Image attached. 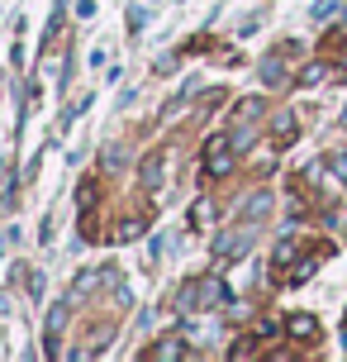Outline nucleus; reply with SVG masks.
<instances>
[{
	"mask_svg": "<svg viewBox=\"0 0 347 362\" xmlns=\"http://www.w3.org/2000/svg\"><path fill=\"white\" fill-rule=\"evenodd\" d=\"M224 300H229V286H224L219 276H195V281L181 291L185 310H214V305H224Z\"/></svg>",
	"mask_w": 347,
	"mask_h": 362,
	"instance_id": "obj_1",
	"label": "nucleus"
},
{
	"mask_svg": "<svg viewBox=\"0 0 347 362\" xmlns=\"http://www.w3.org/2000/svg\"><path fill=\"white\" fill-rule=\"evenodd\" d=\"M248 243H252V224H238L229 238H219V262H238L248 253Z\"/></svg>",
	"mask_w": 347,
	"mask_h": 362,
	"instance_id": "obj_2",
	"label": "nucleus"
},
{
	"mask_svg": "<svg viewBox=\"0 0 347 362\" xmlns=\"http://www.w3.org/2000/svg\"><path fill=\"white\" fill-rule=\"evenodd\" d=\"M229 163H233V158H229V144H224V139H214V144L205 148V177H224Z\"/></svg>",
	"mask_w": 347,
	"mask_h": 362,
	"instance_id": "obj_3",
	"label": "nucleus"
},
{
	"mask_svg": "<svg viewBox=\"0 0 347 362\" xmlns=\"http://www.w3.org/2000/svg\"><path fill=\"white\" fill-rule=\"evenodd\" d=\"M62 325H67V300H57L53 315H48V353L57 358V339H62Z\"/></svg>",
	"mask_w": 347,
	"mask_h": 362,
	"instance_id": "obj_4",
	"label": "nucleus"
},
{
	"mask_svg": "<svg viewBox=\"0 0 347 362\" xmlns=\"http://www.w3.org/2000/svg\"><path fill=\"white\" fill-rule=\"evenodd\" d=\"M286 329H291L295 339H314V334H319V320H314V315H295Z\"/></svg>",
	"mask_w": 347,
	"mask_h": 362,
	"instance_id": "obj_5",
	"label": "nucleus"
},
{
	"mask_svg": "<svg viewBox=\"0 0 347 362\" xmlns=\"http://www.w3.org/2000/svg\"><path fill=\"white\" fill-rule=\"evenodd\" d=\"M143 181L157 191V181H162V158H152V163H143Z\"/></svg>",
	"mask_w": 347,
	"mask_h": 362,
	"instance_id": "obj_6",
	"label": "nucleus"
},
{
	"mask_svg": "<svg viewBox=\"0 0 347 362\" xmlns=\"http://www.w3.org/2000/svg\"><path fill=\"white\" fill-rule=\"evenodd\" d=\"M185 353V344H157L152 348V358H181Z\"/></svg>",
	"mask_w": 347,
	"mask_h": 362,
	"instance_id": "obj_7",
	"label": "nucleus"
},
{
	"mask_svg": "<svg viewBox=\"0 0 347 362\" xmlns=\"http://www.w3.org/2000/svg\"><path fill=\"white\" fill-rule=\"evenodd\" d=\"M295 134V115H281V119H276V139H291Z\"/></svg>",
	"mask_w": 347,
	"mask_h": 362,
	"instance_id": "obj_8",
	"label": "nucleus"
},
{
	"mask_svg": "<svg viewBox=\"0 0 347 362\" xmlns=\"http://www.w3.org/2000/svg\"><path fill=\"white\" fill-rule=\"evenodd\" d=\"M329 76V67L324 62H314V67H305V86H314V81H324Z\"/></svg>",
	"mask_w": 347,
	"mask_h": 362,
	"instance_id": "obj_9",
	"label": "nucleus"
},
{
	"mask_svg": "<svg viewBox=\"0 0 347 362\" xmlns=\"http://www.w3.org/2000/svg\"><path fill=\"white\" fill-rule=\"evenodd\" d=\"M343 124H347V115H343Z\"/></svg>",
	"mask_w": 347,
	"mask_h": 362,
	"instance_id": "obj_10",
	"label": "nucleus"
}]
</instances>
